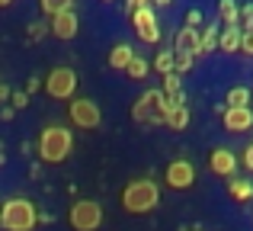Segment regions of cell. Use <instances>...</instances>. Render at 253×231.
I'll return each instance as SVG.
<instances>
[{
    "instance_id": "obj_32",
    "label": "cell",
    "mask_w": 253,
    "mask_h": 231,
    "mask_svg": "<svg viewBox=\"0 0 253 231\" xmlns=\"http://www.w3.org/2000/svg\"><path fill=\"white\" fill-rule=\"evenodd\" d=\"M13 3V0H0V10H3V6H10Z\"/></svg>"
},
{
    "instance_id": "obj_34",
    "label": "cell",
    "mask_w": 253,
    "mask_h": 231,
    "mask_svg": "<svg viewBox=\"0 0 253 231\" xmlns=\"http://www.w3.org/2000/svg\"><path fill=\"white\" fill-rule=\"evenodd\" d=\"M0 164H3V144H0Z\"/></svg>"
},
{
    "instance_id": "obj_23",
    "label": "cell",
    "mask_w": 253,
    "mask_h": 231,
    "mask_svg": "<svg viewBox=\"0 0 253 231\" xmlns=\"http://www.w3.org/2000/svg\"><path fill=\"white\" fill-rule=\"evenodd\" d=\"M228 106H250V90L247 87H231L228 96H224Z\"/></svg>"
},
{
    "instance_id": "obj_31",
    "label": "cell",
    "mask_w": 253,
    "mask_h": 231,
    "mask_svg": "<svg viewBox=\"0 0 253 231\" xmlns=\"http://www.w3.org/2000/svg\"><path fill=\"white\" fill-rule=\"evenodd\" d=\"M148 0H128V10H138V6H144Z\"/></svg>"
},
{
    "instance_id": "obj_7",
    "label": "cell",
    "mask_w": 253,
    "mask_h": 231,
    "mask_svg": "<svg viewBox=\"0 0 253 231\" xmlns=\"http://www.w3.org/2000/svg\"><path fill=\"white\" fill-rule=\"evenodd\" d=\"M131 26H135V32H138L141 42H148V45L161 42V19H157V13L151 10V3L131 10Z\"/></svg>"
},
{
    "instance_id": "obj_17",
    "label": "cell",
    "mask_w": 253,
    "mask_h": 231,
    "mask_svg": "<svg viewBox=\"0 0 253 231\" xmlns=\"http://www.w3.org/2000/svg\"><path fill=\"white\" fill-rule=\"evenodd\" d=\"M131 55H135V48H131V45H125V42L112 45V51H109V68L112 71H125V68H128V61H131Z\"/></svg>"
},
{
    "instance_id": "obj_35",
    "label": "cell",
    "mask_w": 253,
    "mask_h": 231,
    "mask_svg": "<svg viewBox=\"0 0 253 231\" xmlns=\"http://www.w3.org/2000/svg\"><path fill=\"white\" fill-rule=\"evenodd\" d=\"M106 3H112V0H106Z\"/></svg>"
},
{
    "instance_id": "obj_14",
    "label": "cell",
    "mask_w": 253,
    "mask_h": 231,
    "mask_svg": "<svg viewBox=\"0 0 253 231\" xmlns=\"http://www.w3.org/2000/svg\"><path fill=\"white\" fill-rule=\"evenodd\" d=\"M173 48H176V51H189V55H199V29L183 26V29L176 32V39H173Z\"/></svg>"
},
{
    "instance_id": "obj_33",
    "label": "cell",
    "mask_w": 253,
    "mask_h": 231,
    "mask_svg": "<svg viewBox=\"0 0 253 231\" xmlns=\"http://www.w3.org/2000/svg\"><path fill=\"white\" fill-rule=\"evenodd\" d=\"M154 3H157V6H167V3H170V0H154Z\"/></svg>"
},
{
    "instance_id": "obj_8",
    "label": "cell",
    "mask_w": 253,
    "mask_h": 231,
    "mask_svg": "<svg viewBox=\"0 0 253 231\" xmlns=\"http://www.w3.org/2000/svg\"><path fill=\"white\" fill-rule=\"evenodd\" d=\"M68 116H71V122H74V129H84V132L99 129V122H103L99 106L93 100H86V96H81V100L71 103V106H68Z\"/></svg>"
},
{
    "instance_id": "obj_21",
    "label": "cell",
    "mask_w": 253,
    "mask_h": 231,
    "mask_svg": "<svg viewBox=\"0 0 253 231\" xmlns=\"http://www.w3.org/2000/svg\"><path fill=\"white\" fill-rule=\"evenodd\" d=\"M39 6H42V13L45 16H58V13H64V10H74V0H39Z\"/></svg>"
},
{
    "instance_id": "obj_11",
    "label": "cell",
    "mask_w": 253,
    "mask_h": 231,
    "mask_svg": "<svg viewBox=\"0 0 253 231\" xmlns=\"http://www.w3.org/2000/svg\"><path fill=\"white\" fill-rule=\"evenodd\" d=\"M209 167H211V174H218V177H224V180H231V177H237L241 157H237L231 148H215V151L209 154Z\"/></svg>"
},
{
    "instance_id": "obj_9",
    "label": "cell",
    "mask_w": 253,
    "mask_h": 231,
    "mask_svg": "<svg viewBox=\"0 0 253 231\" xmlns=\"http://www.w3.org/2000/svg\"><path fill=\"white\" fill-rule=\"evenodd\" d=\"M164 180H167L170 189H189L192 183H196V167H192V161H186V157H176V161L167 164Z\"/></svg>"
},
{
    "instance_id": "obj_4",
    "label": "cell",
    "mask_w": 253,
    "mask_h": 231,
    "mask_svg": "<svg viewBox=\"0 0 253 231\" xmlns=\"http://www.w3.org/2000/svg\"><path fill=\"white\" fill-rule=\"evenodd\" d=\"M167 106L170 103L161 90H144V93L138 96V103L131 106V119H135L138 125H164Z\"/></svg>"
},
{
    "instance_id": "obj_3",
    "label": "cell",
    "mask_w": 253,
    "mask_h": 231,
    "mask_svg": "<svg viewBox=\"0 0 253 231\" xmlns=\"http://www.w3.org/2000/svg\"><path fill=\"white\" fill-rule=\"evenodd\" d=\"M39 225V209L26 196H13L0 206V228L3 231H36Z\"/></svg>"
},
{
    "instance_id": "obj_25",
    "label": "cell",
    "mask_w": 253,
    "mask_h": 231,
    "mask_svg": "<svg viewBox=\"0 0 253 231\" xmlns=\"http://www.w3.org/2000/svg\"><path fill=\"white\" fill-rule=\"evenodd\" d=\"M154 71L157 74H173V48H164L161 55L154 58Z\"/></svg>"
},
{
    "instance_id": "obj_27",
    "label": "cell",
    "mask_w": 253,
    "mask_h": 231,
    "mask_svg": "<svg viewBox=\"0 0 253 231\" xmlns=\"http://www.w3.org/2000/svg\"><path fill=\"white\" fill-rule=\"evenodd\" d=\"M241 164H244V167H247L250 174H253V141L247 144V148H244V154H241Z\"/></svg>"
},
{
    "instance_id": "obj_1",
    "label": "cell",
    "mask_w": 253,
    "mask_h": 231,
    "mask_svg": "<svg viewBox=\"0 0 253 231\" xmlns=\"http://www.w3.org/2000/svg\"><path fill=\"white\" fill-rule=\"evenodd\" d=\"M39 161L42 164H64L74 151V132L61 122H48L42 132H39Z\"/></svg>"
},
{
    "instance_id": "obj_18",
    "label": "cell",
    "mask_w": 253,
    "mask_h": 231,
    "mask_svg": "<svg viewBox=\"0 0 253 231\" xmlns=\"http://www.w3.org/2000/svg\"><path fill=\"white\" fill-rule=\"evenodd\" d=\"M218 19L224 26H241V6H237V0H218Z\"/></svg>"
},
{
    "instance_id": "obj_20",
    "label": "cell",
    "mask_w": 253,
    "mask_h": 231,
    "mask_svg": "<svg viewBox=\"0 0 253 231\" xmlns=\"http://www.w3.org/2000/svg\"><path fill=\"white\" fill-rule=\"evenodd\" d=\"M148 68H151V64L144 61L141 55H131L128 68H125V77H131V81H144V77H148Z\"/></svg>"
},
{
    "instance_id": "obj_29",
    "label": "cell",
    "mask_w": 253,
    "mask_h": 231,
    "mask_svg": "<svg viewBox=\"0 0 253 231\" xmlns=\"http://www.w3.org/2000/svg\"><path fill=\"white\" fill-rule=\"evenodd\" d=\"M199 23H202V10H189V13H186V26L199 29Z\"/></svg>"
},
{
    "instance_id": "obj_13",
    "label": "cell",
    "mask_w": 253,
    "mask_h": 231,
    "mask_svg": "<svg viewBox=\"0 0 253 231\" xmlns=\"http://www.w3.org/2000/svg\"><path fill=\"white\" fill-rule=\"evenodd\" d=\"M241 26H224L221 32H218V51H224V55H234V51H241Z\"/></svg>"
},
{
    "instance_id": "obj_15",
    "label": "cell",
    "mask_w": 253,
    "mask_h": 231,
    "mask_svg": "<svg viewBox=\"0 0 253 231\" xmlns=\"http://www.w3.org/2000/svg\"><path fill=\"white\" fill-rule=\"evenodd\" d=\"M164 125L173 132H183L186 125H189V109L183 106V103H170L167 106V119H164Z\"/></svg>"
},
{
    "instance_id": "obj_6",
    "label": "cell",
    "mask_w": 253,
    "mask_h": 231,
    "mask_svg": "<svg viewBox=\"0 0 253 231\" xmlns=\"http://www.w3.org/2000/svg\"><path fill=\"white\" fill-rule=\"evenodd\" d=\"M68 222L74 231H99V225H103V206L96 199H77L68 209Z\"/></svg>"
},
{
    "instance_id": "obj_22",
    "label": "cell",
    "mask_w": 253,
    "mask_h": 231,
    "mask_svg": "<svg viewBox=\"0 0 253 231\" xmlns=\"http://www.w3.org/2000/svg\"><path fill=\"white\" fill-rule=\"evenodd\" d=\"M164 96H167V103H183L179 100V74H164Z\"/></svg>"
},
{
    "instance_id": "obj_24",
    "label": "cell",
    "mask_w": 253,
    "mask_h": 231,
    "mask_svg": "<svg viewBox=\"0 0 253 231\" xmlns=\"http://www.w3.org/2000/svg\"><path fill=\"white\" fill-rule=\"evenodd\" d=\"M192 61H196V55H189V51H176V48H173V74H186V71L192 68Z\"/></svg>"
},
{
    "instance_id": "obj_26",
    "label": "cell",
    "mask_w": 253,
    "mask_h": 231,
    "mask_svg": "<svg viewBox=\"0 0 253 231\" xmlns=\"http://www.w3.org/2000/svg\"><path fill=\"white\" fill-rule=\"evenodd\" d=\"M241 51L253 58V29H244L241 32Z\"/></svg>"
},
{
    "instance_id": "obj_2",
    "label": "cell",
    "mask_w": 253,
    "mask_h": 231,
    "mask_svg": "<svg viewBox=\"0 0 253 231\" xmlns=\"http://www.w3.org/2000/svg\"><path fill=\"white\" fill-rule=\"evenodd\" d=\"M119 202L128 215H144V212H154L161 206V186H157L151 177H135L122 186L119 193Z\"/></svg>"
},
{
    "instance_id": "obj_16",
    "label": "cell",
    "mask_w": 253,
    "mask_h": 231,
    "mask_svg": "<svg viewBox=\"0 0 253 231\" xmlns=\"http://www.w3.org/2000/svg\"><path fill=\"white\" fill-rule=\"evenodd\" d=\"M228 193H231V199H237V202H250L253 199V180L231 177V180H228Z\"/></svg>"
},
{
    "instance_id": "obj_10",
    "label": "cell",
    "mask_w": 253,
    "mask_h": 231,
    "mask_svg": "<svg viewBox=\"0 0 253 231\" xmlns=\"http://www.w3.org/2000/svg\"><path fill=\"white\" fill-rule=\"evenodd\" d=\"M221 125H224V132L244 135V132L253 129V109L250 106H224L221 109Z\"/></svg>"
},
{
    "instance_id": "obj_19",
    "label": "cell",
    "mask_w": 253,
    "mask_h": 231,
    "mask_svg": "<svg viewBox=\"0 0 253 231\" xmlns=\"http://www.w3.org/2000/svg\"><path fill=\"white\" fill-rule=\"evenodd\" d=\"M218 32H221V26H205L199 32V55H209L218 48Z\"/></svg>"
},
{
    "instance_id": "obj_28",
    "label": "cell",
    "mask_w": 253,
    "mask_h": 231,
    "mask_svg": "<svg viewBox=\"0 0 253 231\" xmlns=\"http://www.w3.org/2000/svg\"><path fill=\"white\" fill-rule=\"evenodd\" d=\"M10 103H13V109H26L29 106V96L26 93H10Z\"/></svg>"
},
{
    "instance_id": "obj_30",
    "label": "cell",
    "mask_w": 253,
    "mask_h": 231,
    "mask_svg": "<svg viewBox=\"0 0 253 231\" xmlns=\"http://www.w3.org/2000/svg\"><path fill=\"white\" fill-rule=\"evenodd\" d=\"M6 100H10V87H6V84H0V106H3Z\"/></svg>"
},
{
    "instance_id": "obj_12",
    "label": "cell",
    "mask_w": 253,
    "mask_h": 231,
    "mask_svg": "<svg viewBox=\"0 0 253 231\" xmlns=\"http://www.w3.org/2000/svg\"><path fill=\"white\" fill-rule=\"evenodd\" d=\"M77 29H81V23H77V13L74 10H64V13H58V16H51V36L55 39H74L77 36Z\"/></svg>"
},
{
    "instance_id": "obj_5",
    "label": "cell",
    "mask_w": 253,
    "mask_h": 231,
    "mask_svg": "<svg viewBox=\"0 0 253 231\" xmlns=\"http://www.w3.org/2000/svg\"><path fill=\"white\" fill-rule=\"evenodd\" d=\"M42 90L51 96V100H74V90H77V71L74 68H51L48 77L42 81Z\"/></svg>"
}]
</instances>
